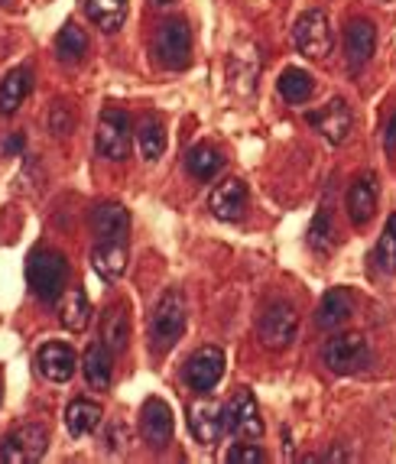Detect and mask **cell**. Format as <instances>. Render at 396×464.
<instances>
[{"label":"cell","mask_w":396,"mask_h":464,"mask_svg":"<svg viewBox=\"0 0 396 464\" xmlns=\"http://www.w3.org/2000/svg\"><path fill=\"white\" fill-rule=\"evenodd\" d=\"M26 283H30L33 295L43 302H55L63 295L65 283H69V260L59 250H36L26 260Z\"/></svg>","instance_id":"6da1fadb"},{"label":"cell","mask_w":396,"mask_h":464,"mask_svg":"<svg viewBox=\"0 0 396 464\" xmlns=\"http://www.w3.org/2000/svg\"><path fill=\"white\" fill-rule=\"evenodd\" d=\"M293 43L295 49L312 59V63H322L328 59L334 49V30H332V20H328L322 10H305L293 26Z\"/></svg>","instance_id":"7a4b0ae2"},{"label":"cell","mask_w":396,"mask_h":464,"mask_svg":"<svg viewBox=\"0 0 396 464\" xmlns=\"http://www.w3.org/2000/svg\"><path fill=\"white\" fill-rule=\"evenodd\" d=\"M186 332V299H182L179 289H166L159 295L153 309V318H150V334H153V344L159 351L172 348L176 341Z\"/></svg>","instance_id":"3957f363"},{"label":"cell","mask_w":396,"mask_h":464,"mask_svg":"<svg viewBox=\"0 0 396 464\" xmlns=\"http://www.w3.org/2000/svg\"><path fill=\"white\" fill-rule=\"evenodd\" d=\"M130 140H133V127H130V114L124 108H104L98 117V137H94V147L104 160H127L130 153Z\"/></svg>","instance_id":"277c9868"},{"label":"cell","mask_w":396,"mask_h":464,"mask_svg":"<svg viewBox=\"0 0 396 464\" xmlns=\"http://www.w3.org/2000/svg\"><path fill=\"white\" fill-rule=\"evenodd\" d=\"M153 53H156V63L163 65V69L179 72L188 65L192 59V30H188L186 20H166L159 30H156L153 39Z\"/></svg>","instance_id":"5b68a950"},{"label":"cell","mask_w":396,"mask_h":464,"mask_svg":"<svg viewBox=\"0 0 396 464\" xmlns=\"http://www.w3.org/2000/svg\"><path fill=\"white\" fill-rule=\"evenodd\" d=\"M295 332H299V315H295V305L286 299L270 302L260 315V325H256V334L264 341L266 348H289L295 341Z\"/></svg>","instance_id":"8992f818"},{"label":"cell","mask_w":396,"mask_h":464,"mask_svg":"<svg viewBox=\"0 0 396 464\" xmlns=\"http://www.w3.org/2000/svg\"><path fill=\"white\" fill-rule=\"evenodd\" d=\"M322 361L332 373H358L371 364V344L364 334H338L325 344Z\"/></svg>","instance_id":"52a82bcc"},{"label":"cell","mask_w":396,"mask_h":464,"mask_svg":"<svg viewBox=\"0 0 396 464\" xmlns=\"http://www.w3.org/2000/svg\"><path fill=\"white\" fill-rule=\"evenodd\" d=\"M49 435L43 426H20L16 432L4 435L0 441V461L4 464H36L39 458L46 455Z\"/></svg>","instance_id":"ba28073f"},{"label":"cell","mask_w":396,"mask_h":464,"mask_svg":"<svg viewBox=\"0 0 396 464\" xmlns=\"http://www.w3.org/2000/svg\"><path fill=\"white\" fill-rule=\"evenodd\" d=\"M221 373H225V351L215 344H205L186 361V383L195 393H211Z\"/></svg>","instance_id":"9c48e42d"},{"label":"cell","mask_w":396,"mask_h":464,"mask_svg":"<svg viewBox=\"0 0 396 464\" xmlns=\"http://www.w3.org/2000/svg\"><path fill=\"white\" fill-rule=\"evenodd\" d=\"M225 432L237 435V439H260L264 435L260 406L250 396V390H237L231 396V402L225 406Z\"/></svg>","instance_id":"30bf717a"},{"label":"cell","mask_w":396,"mask_h":464,"mask_svg":"<svg viewBox=\"0 0 396 464\" xmlns=\"http://www.w3.org/2000/svg\"><path fill=\"white\" fill-rule=\"evenodd\" d=\"M309 124L315 127L332 147H338V143H344V140L351 137V130H354V114H351L344 98H332L328 104H322L319 111H312Z\"/></svg>","instance_id":"8fae6325"},{"label":"cell","mask_w":396,"mask_h":464,"mask_svg":"<svg viewBox=\"0 0 396 464\" xmlns=\"http://www.w3.org/2000/svg\"><path fill=\"white\" fill-rule=\"evenodd\" d=\"M188 429L198 439V445H217L225 435V406L211 400H198L188 406Z\"/></svg>","instance_id":"7c38bea8"},{"label":"cell","mask_w":396,"mask_h":464,"mask_svg":"<svg viewBox=\"0 0 396 464\" xmlns=\"http://www.w3.org/2000/svg\"><path fill=\"white\" fill-rule=\"evenodd\" d=\"M373 49H377V26L371 20H364V16L351 20L348 30H344V55H348L351 69H364L373 59Z\"/></svg>","instance_id":"4fadbf2b"},{"label":"cell","mask_w":396,"mask_h":464,"mask_svg":"<svg viewBox=\"0 0 396 464\" xmlns=\"http://www.w3.org/2000/svg\"><path fill=\"white\" fill-rule=\"evenodd\" d=\"M36 364L46 380H53V383H69L78 371V357H75V351H72V344L49 341V344H43V351H39Z\"/></svg>","instance_id":"5bb4252c"},{"label":"cell","mask_w":396,"mask_h":464,"mask_svg":"<svg viewBox=\"0 0 396 464\" xmlns=\"http://www.w3.org/2000/svg\"><path fill=\"white\" fill-rule=\"evenodd\" d=\"M140 429H143V439H147L150 445L163 449L166 441L172 439V429H176V422H172L169 402L159 400V396H153V400L143 402V410H140Z\"/></svg>","instance_id":"9a60e30c"},{"label":"cell","mask_w":396,"mask_h":464,"mask_svg":"<svg viewBox=\"0 0 396 464\" xmlns=\"http://www.w3.org/2000/svg\"><path fill=\"white\" fill-rule=\"evenodd\" d=\"M208 205L221 221H241L244 211H247V188H244L241 179H225L221 186H215Z\"/></svg>","instance_id":"2e32d148"},{"label":"cell","mask_w":396,"mask_h":464,"mask_svg":"<svg viewBox=\"0 0 396 464\" xmlns=\"http://www.w3.org/2000/svg\"><path fill=\"white\" fill-rule=\"evenodd\" d=\"M344 208H348V218L354 227L371 225L373 211H377V186H373V176H361L358 182L348 188Z\"/></svg>","instance_id":"e0dca14e"},{"label":"cell","mask_w":396,"mask_h":464,"mask_svg":"<svg viewBox=\"0 0 396 464\" xmlns=\"http://www.w3.org/2000/svg\"><path fill=\"white\" fill-rule=\"evenodd\" d=\"M114 351L104 344V341H94V344H88L85 357H82V371H85V380L88 387L94 390H108L111 380H114Z\"/></svg>","instance_id":"ac0fdd59"},{"label":"cell","mask_w":396,"mask_h":464,"mask_svg":"<svg viewBox=\"0 0 396 464\" xmlns=\"http://www.w3.org/2000/svg\"><path fill=\"white\" fill-rule=\"evenodd\" d=\"M351 315H354V295L348 289H328L325 299L319 302V312H315V325L325 328V332H334Z\"/></svg>","instance_id":"d6986e66"},{"label":"cell","mask_w":396,"mask_h":464,"mask_svg":"<svg viewBox=\"0 0 396 464\" xmlns=\"http://www.w3.org/2000/svg\"><path fill=\"white\" fill-rule=\"evenodd\" d=\"M92 227L101 240H124L127 231H130V215H127L124 205L104 201L92 211Z\"/></svg>","instance_id":"ffe728a7"},{"label":"cell","mask_w":396,"mask_h":464,"mask_svg":"<svg viewBox=\"0 0 396 464\" xmlns=\"http://www.w3.org/2000/svg\"><path fill=\"white\" fill-rule=\"evenodd\" d=\"M92 266L94 273L108 283L124 276L127 270V247L124 240H98V247L92 250Z\"/></svg>","instance_id":"44dd1931"},{"label":"cell","mask_w":396,"mask_h":464,"mask_svg":"<svg viewBox=\"0 0 396 464\" xmlns=\"http://www.w3.org/2000/svg\"><path fill=\"white\" fill-rule=\"evenodd\" d=\"M30 85H33V72L26 65L7 72L4 82H0V114L14 117L20 111V104L26 101V94H30Z\"/></svg>","instance_id":"7402d4cb"},{"label":"cell","mask_w":396,"mask_h":464,"mask_svg":"<svg viewBox=\"0 0 396 464\" xmlns=\"http://www.w3.org/2000/svg\"><path fill=\"white\" fill-rule=\"evenodd\" d=\"M82 7L101 33H117L127 20V0H82Z\"/></svg>","instance_id":"603a6c76"},{"label":"cell","mask_w":396,"mask_h":464,"mask_svg":"<svg viewBox=\"0 0 396 464\" xmlns=\"http://www.w3.org/2000/svg\"><path fill=\"white\" fill-rule=\"evenodd\" d=\"M101 419H104V410L98 402L75 400V402H69V410H65V429H69V435H75V439H85V435H92L94 429L101 426Z\"/></svg>","instance_id":"cb8c5ba5"},{"label":"cell","mask_w":396,"mask_h":464,"mask_svg":"<svg viewBox=\"0 0 396 464\" xmlns=\"http://www.w3.org/2000/svg\"><path fill=\"white\" fill-rule=\"evenodd\" d=\"M101 341L108 344L114 354L127 351L130 344V318H127L124 305H108L101 315Z\"/></svg>","instance_id":"d4e9b609"},{"label":"cell","mask_w":396,"mask_h":464,"mask_svg":"<svg viewBox=\"0 0 396 464\" xmlns=\"http://www.w3.org/2000/svg\"><path fill=\"white\" fill-rule=\"evenodd\" d=\"M137 147H140V156L147 160V163H153V160H159L166 150V127L159 117H143L140 127H137Z\"/></svg>","instance_id":"484cf974"},{"label":"cell","mask_w":396,"mask_h":464,"mask_svg":"<svg viewBox=\"0 0 396 464\" xmlns=\"http://www.w3.org/2000/svg\"><path fill=\"white\" fill-rule=\"evenodd\" d=\"M276 88H280V94L289 101V104H305V101L312 98V92H315V78H312L305 69L289 65V69H283Z\"/></svg>","instance_id":"4316f807"},{"label":"cell","mask_w":396,"mask_h":464,"mask_svg":"<svg viewBox=\"0 0 396 464\" xmlns=\"http://www.w3.org/2000/svg\"><path fill=\"white\" fill-rule=\"evenodd\" d=\"M186 166L188 172H192L195 179H215L217 172H221V166H225V156H221V150L211 147V143H198V147H192L186 153Z\"/></svg>","instance_id":"83f0119b"},{"label":"cell","mask_w":396,"mask_h":464,"mask_svg":"<svg viewBox=\"0 0 396 464\" xmlns=\"http://www.w3.org/2000/svg\"><path fill=\"white\" fill-rule=\"evenodd\" d=\"M63 328H69L72 334H82L92 322V305H88V295L82 289H69L63 302V315H59Z\"/></svg>","instance_id":"f1b7e54d"},{"label":"cell","mask_w":396,"mask_h":464,"mask_svg":"<svg viewBox=\"0 0 396 464\" xmlns=\"http://www.w3.org/2000/svg\"><path fill=\"white\" fill-rule=\"evenodd\" d=\"M373 264L383 276H393L396 273V215L387 218V227H383L377 247H373Z\"/></svg>","instance_id":"f546056e"},{"label":"cell","mask_w":396,"mask_h":464,"mask_svg":"<svg viewBox=\"0 0 396 464\" xmlns=\"http://www.w3.org/2000/svg\"><path fill=\"white\" fill-rule=\"evenodd\" d=\"M55 53L63 55L65 63H78L88 53V33L78 30L75 24H65L55 36Z\"/></svg>","instance_id":"4dcf8cb0"},{"label":"cell","mask_w":396,"mask_h":464,"mask_svg":"<svg viewBox=\"0 0 396 464\" xmlns=\"http://www.w3.org/2000/svg\"><path fill=\"white\" fill-rule=\"evenodd\" d=\"M332 237H334V221H332V208L322 205L319 215L312 218V227H309V247L325 254L332 247Z\"/></svg>","instance_id":"1f68e13d"},{"label":"cell","mask_w":396,"mask_h":464,"mask_svg":"<svg viewBox=\"0 0 396 464\" xmlns=\"http://www.w3.org/2000/svg\"><path fill=\"white\" fill-rule=\"evenodd\" d=\"M227 464H260L264 461V451L256 449V445H247V439L237 441V445H231L227 449Z\"/></svg>","instance_id":"d6a6232c"},{"label":"cell","mask_w":396,"mask_h":464,"mask_svg":"<svg viewBox=\"0 0 396 464\" xmlns=\"http://www.w3.org/2000/svg\"><path fill=\"white\" fill-rule=\"evenodd\" d=\"M49 130L55 133V137H69L72 130H75V117H72V111L65 108V104H55L53 114H49Z\"/></svg>","instance_id":"836d02e7"},{"label":"cell","mask_w":396,"mask_h":464,"mask_svg":"<svg viewBox=\"0 0 396 464\" xmlns=\"http://www.w3.org/2000/svg\"><path fill=\"white\" fill-rule=\"evenodd\" d=\"M127 445H130V429H127L124 422H114V426L108 429V449L124 451Z\"/></svg>","instance_id":"e575fe53"},{"label":"cell","mask_w":396,"mask_h":464,"mask_svg":"<svg viewBox=\"0 0 396 464\" xmlns=\"http://www.w3.org/2000/svg\"><path fill=\"white\" fill-rule=\"evenodd\" d=\"M383 147H387V153H393L396 150V111L387 121V130H383Z\"/></svg>","instance_id":"d590c367"},{"label":"cell","mask_w":396,"mask_h":464,"mask_svg":"<svg viewBox=\"0 0 396 464\" xmlns=\"http://www.w3.org/2000/svg\"><path fill=\"white\" fill-rule=\"evenodd\" d=\"M24 147V133H14V137L7 140V153H14V150Z\"/></svg>","instance_id":"8d00e7d4"},{"label":"cell","mask_w":396,"mask_h":464,"mask_svg":"<svg viewBox=\"0 0 396 464\" xmlns=\"http://www.w3.org/2000/svg\"><path fill=\"white\" fill-rule=\"evenodd\" d=\"M150 4H153L156 10H163V7H172V4H176V0H150Z\"/></svg>","instance_id":"74e56055"},{"label":"cell","mask_w":396,"mask_h":464,"mask_svg":"<svg viewBox=\"0 0 396 464\" xmlns=\"http://www.w3.org/2000/svg\"><path fill=\"white\" fill-rule=\"evenodd\" d=\"M0 7H14V0H0Z\"/></svg>","instance_id":"f35d334b"}]
</instances>
